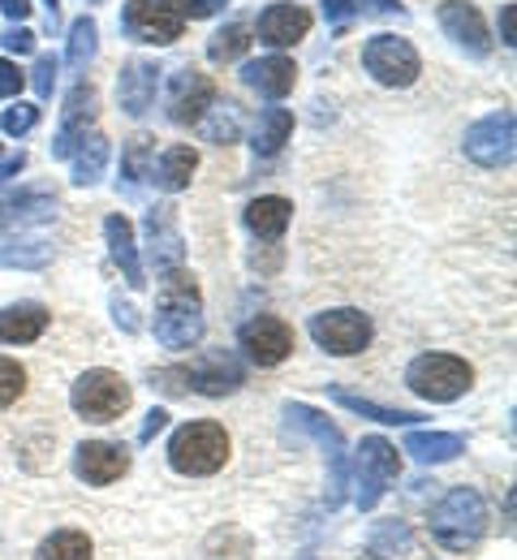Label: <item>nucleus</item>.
<instances>
[{
  "label": "nucleus",
  "mask_w": 517,
  "mask_h": 560,
  "mask_svg": "<svg viewBox=\"0 0 517 560\" xmlns=\"http://www.w3.org/2000/svg\"><path fill=\"white\" fill-rule=\"evenodd\" d=\"M134 401V388L121 371H108V366H91L82 371L70 388V406H74L78 419L86 422H117Z\"/></svg>",
  "instance_id": "obj_8"
},
{
  "label": "nucleus",
  "mask_w": 517,
  "mask_h": 560,
  "mask_svg": "<svg viewBox=\"0 0 517 560\" xmlns=\"http://www.w3.org/2000/svg\"><path fill=\"white\" fill-rule=\"evenodd\" d=\"M52 311L44 302H9L0 306V346H31L48 332Z\"/></svg>",
  "instance_id": "obj_23"
},
{
  "label": "nucleus",
  "mask_w": 517,
  "mask_h": 560,
  "mask_svg": "<svg viewBox=\"0 0 517 560\" xmlns=\"http://www.w3.org/2000/svg\"><path fill=\"white\" fill-rule=\"evenodd\" d=\"M151 160H155V142L148 135L126 142V151H121V186H126V195H139V186L148 182L151 173Z\"/></svg>",
  "instance_id": "obj_34"
},
{
  "label": "nucleus",
  "mask_w": 517,
  "mask_h": 560,
  "mask_svg": "<svg viewBox=\"0 0 517 560\" xmlns=\"http://www.w3.org/2000/svg\"><path fill=\"white\" fill-rule=\"evenodd\" d=\"M306 332H310V341L324 353L354 358V353H363L371 346L375 324H371V315H363L359 306H332V311H315L306 319Z\"/></svg>",
  "instance_id": "obj_9"
},
{
  "label": "nucleus",
  "mask_w": 517,
  "mask_h": 560,
  "mask_svg": "<svg viewBox=\"0 0 517 560\" xmlns=\"http://www.w3.org/2000/svg\"><path fill=\"white\" fill-rule=\"evenodd\" d=\"M164 427H168V410H151L148 422H143V431H139V444H151V440H155Z\"/></svg>",
  "instance_id": "obj_48"
},
{
  "label": "nucleus",
  "mask_w": 517,
  "mask_h": 560,
  "mask_svg": "<svg viewBox=\"0 0 517 560\" xmlns=\"http://www.w3.org/2000/svg\"><path fill=\"white\" fill-rule=\"evenodd\" d=\"M95 117H99V91L91 82H78L66 95V108H61V130L52 139V160H70V151L82 142V135L95 130Z\"/></svg>",
  "instance_id": "obj_17"
},
{
  "label": "nucleus",
  "mask_w": 517,
  "mask_h": 560,
  "mask_svg": "<svg viewBox=\"0 0 517 560\" xmlns=\"http://www.w3.org/2000/svg\"><path fill=\"white\" fill-rule=\"evenodd\" d=\"M242 82L250 91H259L263 100H285L297 82V66L290 57L272 52V57H259V61H246L242 66Z\"/></svg>",
  "instance_id": "obj_24"
},
{
  "label": "nucleus",
  "mask_w": 517,
  "mask_h": 560,
  "mask_svg": "<svg viewBox=\"0 0 517 560\" xmlns=\"http://www.w3.org/2000/svg\"><path fill=\"white\" fill-rule=\"evenodd\" d=\"M0 44H4V52L26 57V52H35V31H26V26H9V31L0 35Z\"/></svg>",
  "instance_id": "obj_42"
},
{
  "label": "nucleus",
  "mask_w": 517,
  "mask_h": 560,
  "mask_svg": "<svg viewBox=\"0 0 517 560\" xmlns=\"http://www.w3.org/2000/svg\"><path fill=\"white\" fill-rule=\"evenodd\" d=\"M406 388L419 401L453 406L474 388V366L466 358H457V353H419L406 366Z\"/></svg>",
  "instance_id": "obj_6"
},
{
  "label": "nucleus",
  "mask_w": 517,
  "mask_h": 560,
  "mask_svg": "<svg viewBox=\"0 0 517 560\" xmlns=\"http://www.w3.org/2000/svg\"><path fill=\"white\" fill-rule=\"evenodd\" d=\"M121 31H126L134 44H155V48H164V44L181 39L186 18L177 13L173 0H126V9H121Z\"/></svg>",
  "instance_id": "obj_12"
},
{
  "label": "nucleus",
  "mask_w": 517,
  "mask_h": 560,
  "mask_svg": "<svg viewBox=\"0 0 517 560\" xmlns=\"http://www.w3.org/2000/svg\"><path fill=\"white\" fill-rule=\"evenodd\" d=\"M281 419L290 431L315 440L328 457V509H341L345 495H350V453H345V431L328 419L324 410L306 406V401H285L281 406Z\"/></svg>",
  "instance_id": "obj_4"
},
{
  "label": "nucleus",
  "mask_w": 517,
  "mask_h": 560,
  "mask_svg": "<svg viewBox=\"0 0 517 560\" xmlns=\"http://www.w3.org/2000/svg\"><path fill=\"white\" fill-rule=\"evenodd\" d=\"M328 397L341 406V410H350V415H359V419H371V422H384V427H419V410H392V406H379V401H367V397H359V393H350V388H341V384H328Z\"/></svg>",
  "instance_id": "obj_28"
},
{
  "label": "nucleus",
  "mask_w": 517,
  "mask_h": 560,
  "mask_svg": "<svg viewBox=\"0 0 517 560\" xmlns=\"http://www.w3.org/2000/svg\"><path fill=\"white\" fill-rule=\"evenodd\" d=\"M414 548V535H410V526L406 522H379L375 530H371V552L375 557H388V552H410Z\"/></svg>",
  "instance_id": "obj_37"
},
{
  "label": "nucleus",
  "mask_w": 517,
  "mask_h": 560,
  "mask_svg": "<svg viewBox=\"0 0 517 560\" xmlns=\"http://www.w3.org/2000/svg\"><path fill=\"white\" fill-rule=\"evenodd\" d=\"M436 22H440L444 35H448L461 52H470L474 61H483V57L492 52L487 22H483V13H479L470 0H440V4H436Z\"/></svg>",
  "instance_id": "obj_15"
},
{
  "label": "nucleus",
  "mask_w": 517,
  "mask_h": 560,
  "mask_svg": "<svg viewBox=\"0 0 517 560\" xmlns=\"http://www.w3.org/2000/svg\"><path fill=\"white\" fill-rule=\"evenodd\" d=\"M290 220H294V203L281 199V195H259V199H250L246 211H242V224H246L255 237H263V242L285 237Z\"/></svg>",
  "instance_id": "obj_27"
},
{
  "label": "nucleus",
  "mask_w": 517,
  "mask_h": 560,
  "mask_svg": "<svg viewBox=\"0 0 517 560\" xmlns=\"http://www.w3.org/2000/svg\"><path fill=\"white\" fill-rule=\"evenodd\" d=\"M397 475H401V453H397V444H388L384 435H363L359 440V448H354V457H350V488H354V504L371 513L388 488L397 483Z\"/></svg>",
  "instance_id": "obj_7"
},
{
  "label": "nucleus",
  "mask_w": 517,
  "mask_h": 560,
  "mask_svg": "<svg viewBox=\"0 0 517 560\" xmlns=\"http://www.w3.org/2000/svg\"><path fill=\"white\" fill-rule=\"evenodd\" d=\"M294 560H319L315 552H302V557H294Z\"/></svg>",
  "instance_id": "obj_51"
},
{
  "label": "nucleus",
  "mask_w": 517,
  "mask_h": 560,
  "mask_svg": "<svg viewBox=\"0 0 517 560\" xmlns=\"http://www.w3.org/2000/svg\"><path fill=\"white\" fill-rule=\"evenodd\" d=\"M401 453H410L419 466H448L466 453V435L457 431H423V427H410Z\"/></svg>",
  "instance_id": "obj_25"
},
{
  "label": "nucleus",
  "mask_w": 517,
  "mask_h": 560,
  "mask_svg": "<svg viewBox=\"0 0 517 560\" xmlns=\"http://www.w3.org/2000/svg\"><path fill=\"white\" fill-rule=\"evenodd\" d=\"M151 388L164 393V397H186V393H199V397H228L246 384V366L233 350H208L199 353L195 362H177V366H160L148 375Z\"/></svg>",
  "instance_id": "obj_2"
},
{
  "label": "nucleus",
  "mask_w": 517,
  "mask_h": 560,
  "mask_svg": "<svg viewBox=\"0 0 517 560\" xmlns=\"http://www.w3.org/2000/svg\"><path fill=\"white\" fill-rule=\"evenodd\" d=\"M22 393H26V366L17 358H4L0 353V410H9Z\"/></svg>",
  "instance_id": "obj_39"
},
{
  "label": "nucleus",
  "mask_w": 517,
  "mask_h": 560,
  "mask_svg": "<svg viewBox=\"0 0 517 560\" xmlns=\"http://www.w3.org/2000/svg\"><path fill=\"white\" fill-rule=\"evenodd\" d=\"M255 35H259V44H263V48L285 52V48H294V44H302V39L310 35V13H306L302 4L277 0V4H268V9L259 13Z\"/></svg>",
  "instance_id": "obj_18"
},
{
  "label": "nucleus",
  "mask_w": 517,
  "mask_h": 560,
  "mask_svg": "<svg viewBox=\"0 0 517 560\" xmlns=\"http://www.w3.org/2000/svg\"><path fill=\"white\" fill-rule=\"evenodd\" d=\"M113 319H117V328H121V332H139L134 306H130V302H121V298H113Z\"/></svg>",
  "instance_id": "obj_46"
},
{
  "label": "nucleus",
  "mask_w": 517,
  "mask_h": 560,
  "mask_svg": "<svg viewBox=\"0 0 517 560\" xmlns=\"http://www.w3.org/2000/svg\"><path fill=\"white\" fill-rule=\"evenodd\" d=\"M39 126V104H13V108H4V117H0V130L9 135V139H26L31 130Z\"/></svg>",
  "instance_id": "obj_40"
},
{
  "label": "nucleus",
  "mask_w": 517,
  "mask_h": 560,
  "mask_svg": "<svg viewBox=\"0 0 517 560\" xmlns=\"http://www.w3.org/2000/svg\"><path fill=\"white\" fill-rule=\"evenodd\" d=\"M237 350L250 366L268 371V366H281L290 353H294V328L281 319V315H255L242 324L237 332Z\"/></svg>",
  "instance_id": "obj_13"
},
{
  "label": "nucleus",
  "mask_w": 517,
  "mask_h": 560,
  "mask_svg": "<svg viewBox=\"0 0 517 560\" xmlns=\"http://www.w3.org/2000/svg\"><path fill=\"white\" fill-rule=\"evenodd\" d=\"M104 242H108V255H113V264L121 268V277L130 289H143L148 284V272H143V259H139V237H134V224L121 215V211H113L108 220H104Z\"/></svg>",
  "instance_id": "obj_22"
},
{
  "label": "nucleus",
  "mask_w": 517,
  "mask_h": 560,
  "mask_svg": "<svg viewBox=\"0 0 517 560\" xmlns=\"http://www.w3.org/2000/svg\"><path fill=\"white\" fill-rule=\"evenodd\" d=\"M48 4V26H57V18H61V0H44Z\"/></svg>",
  "instance_id": "obj_50"
},
{
  "label": "nucleus",
  "mask_w": 517,
  "mask_h": 560,
  "mask_svg": "<svg viewBox=\"0 0 517 560\" xmlns=\"http://www.w3.org/2000/svg\"><path fill=\"white\" fill-rule=\"evenodd\" d=\"M294 139V113L290 108H263L259 121H255V135H250V147L259 160H272L281 155V147Z\"/></svg>",
  "instance_id": "obj_29"
},
{
  "label": "nucleus",
  "mask_w": 517,
  "mask_h": 560,
  "mask_svg": "<svg viewBox=\"0 0 517 560\" xmlns=\"http://www.w3.org/2000/svg\"><path fill=\"white\" fill-rule=\"evenodd\" d=\"M487 535V500L474 488H448L432 509V539L448 552H470Z\"/></svg>",
  "instance_id": "obj_5"
},
{
  "label": "nucleus",
  "mask_w": 517,
  "mask_h": 560,
  "mask_svg": "<svg viewBox=\"0 0 517 560\" xmlns=\"http://www.w3.org/2000/svg\"><path fill=\"white\" fill-rule=\"evenodd\" d=\"M195 173H199V151L190 142H173L151 160L148 182L164 195H181V190H190Z\"/></svg>",
  "instance_id": "obj_21"
},
{
  "label": "nucleus",
  "mask_w": 517,
  "mask_h": 560,
  "mask_svg": "<svg viewBox=\"0 0 517 560\" xmlns=\"http://www.w3.org/2000/svg\"><path fill=\"white\" fill-rule=\"evenodd\" d=\"M57 215V195L48 190H22L13 199H0V233H22L31 224H44Z\"/></svg>",
  "instance_id": "obj_26"
},
{
  "label": "nucleus",
  "mask_w": 517,
  "mask_h": 560,
  "mask_svg": "<svg viewBox=\"0 0 517 560\" xmlns=\"http://www.w3.org/2000/svg\"><path fill=\"white\" fill-rule=\"evenodd\" d=\"M363 70L388 86V91H401V86H414L419 73H423V61H419V48L401 35H371L363 44Z\"/></svg>",
  "instance_id": "obj_10"
},
{
  "label": "nucleus",
  "mask_w": 517,
  "mask_h": 560,
  "mask_svg": "<svg viewBox=\"0 0 517 560\" xmlns=\"http://www.w3.org/2000/svg\"><path fill=\"white\" fill-rule=\"evenodd\" d=\"M461 151H466V160H474L479 168H505V164H514V151H517L514 113L501 108V113L479 117V121L466 130Z\"/></svg>",
  "instance_id": "obj_11"
},
{
  "label": "nucleus",
  "mask_w": 517,
  "mask_h": 560,
  "mask_svg": "<svg viewBox=\"0 0 517 560\" xmlns=\"http://www.w3.org/2000/svg\"><path fill=\"white\" fill-rule=\"evenodd\" d=\"M86 4H99V0H86Z\"/></svg>",
  "instance_id": "obj_53"
},
{
  "label": "nucleus",
  "mask_w": 517,
  "mask_h": 560,
  "mask_svg": "<svg viewBox=\"0 0 517 560\" xmlns=\"http://www.w3.org/2000/svg\"><path fill=\"white\" fill-rule=\"evenodd\" d=\"M160 66L148 57H130L121 73H117V104L126 117H148V108L155 104V91H160Z\"/></svg>",
  "instance_id": "obj_20"
},
{
  "label": "nucleus",
  "mask_w": 517,
  "mask_h": 560,
  "mask_svg": "<svg viewBox=\"0 0 517 560\" xmlns=\"http://www.w3.org/2000/svg\"><path fill=\"white\" fill-rule=\"evenodd\" d=\"M95 52H99V26H95L91 13H82V18L70 22V35H66V61H70L74 70H86V66L95 61Z\"/></svg>",
  "instance_id": "obj_33"
},
{
  "label": "nucleus",
  "mask_w": 517,
  "mask_h": 560,
  "mask_svg": "<svg viewBox=\"0 0 517 560\" xmlns=\"http://www.w3.org/2000/svg\"><path fill=\"white\" fill-rule=\"evenodd\" d=\"M22 86H26V73L17 70L9 57H0V100H13Z\"/></svg>",
  "instance_id": "obj_43"
},
{
  "label": "nucleus",
  "mask_w": 517,
  "mask_h": 560,
  "mask_svg": "<svg viewBox=\"0 0 517 560\" xmlns=\"http://www.w3.org/2000/svg\"><path fill=\"white\" fill-rule=\"evenodd\" d=\"M57 73H61V57H52V52H39V57H35L31 86H35L39 100H52V91H57Z\"/></svg>",
  "instance_id": "obj_41"
},
{
  "label": "nucleus",
  "mask_w": 517,
  "mask_h": 560,
  "mask_svg": "<svg viewBox=\"0 0 517 560\" xmlns=\"http://www.w3.org/2000/svg\"><path fill=\"white\" fill-rule=\"evenodd\" d=\"M52 259V246L44 242H4L0 246V268H44Z\"/></svg>",
  "instance_id": "obj_38"
},
{
  "label": "nucleus",
  "mask_w": 517,
  "mask_h": 560,
  "mask_svg": "<svg viewBox=\"0 0 517 560\" xmlns=\"http://www.w3.org/2000/svg\"><path fill=\"white\" fill-rule=\"evenodd\" d=\"M151 332L164 350H195L208 332V319H203V293H199V280L186 268H173L160 277V298H155V319H151Z\"/></svg>",
  "instance_id": "obj_1"
},
{
  "label": "nucleus",
  "mask_w": 517,
  "mask_h": 560,
  "mask_svg": "<svg viewBox=\"0 0 517 560\" xmlns=\"http://www.w3.org/2000/svg\"><path fill=\"white\" fill-rule=\"evenodd\" d=\"M70 168H74V186H95L108 168V139L99 130L82 135V142L70 151Z\"/></svg>",
  "instance_id": "obj_30"
},
{
  "label": "nucleus",
  "mask_w": 517,
  "mask_h": 560,
  "mask_svg": "<svg viewBox=\"0 0 517 560\" xmlns=\"http://www.w3.org/2000/svg\"><path fill=\"white\" fill-rule=\"evenodd\" d=\"M35 560H95V544H91L86 530L61 526V530H52V535L35 548Z\"/></svg>",
  "instance_id": "obj_32"
},
{
  "label": "nucleus",
  "mask_w": 517,
  "mask_h": 560,
  "mask_svg": "<svg viewBox=\"0 0 517 560\" xmlns=\"http://www.w3.org/2000/svg\"><path fill=\"white\" fill-rule=\"evenodd\" d=\"M371 560H388V557H375V552H371Z\"/></svg>",
  "instance_id": "obj_52"
},
{
  "label": "nucleus",
  "mask_w": 517,
  "mask_h": 560,
  "mask_svg": "<svg viewBox=\"0 0 517 560\" xmlns=\"http://www.w3.org/2000/svg\"><path fill=\"white\" fill-rule=\"evenodd\" d=\"M148 264L155 268V277H164V272L186 264V242H181L177 215H173L168 203L148 211Z\"/></svg>",
  "instance_id": "obj_19"
},
{
  "label": "nucleus",
  "mask_w": 517,
  "mask_h": 560,
  "mask_svg": "<svg viewBox=\"0 0 517 560\" xmlns=\"http://www.w3.org/2000/svg\"><path fill=\"white\" fill-rule=\"evenodd\" d=\"M0 13H4L13 26H17L22 18H31V0H0Z\"/></svg>",
  "instance_id": "obj_49"
},
{
  "label": "nucleus",
  "mask_w": 517,
  "mask_h": 560,
  "mask_svg": "<svg viewBox=\"0 0 517 560\" xmlns=\"http://www.w3.org/2000/svg\"><path fill=\"white\" fill-rule=\"evenodd\" d=\"M168 466L181 475V479H208L228 466L233 457V440L221 422L212 419H195L181 422L173 435H168Z\"/></svg>",
  "instance_id": "obj_3"
},
{
  "label": "nucleus",
  "mask_w": 517,
  "mask_h": 560,
  "mask_svg": "<svg viewBox=\"0 0 517 560\" xmlns=\"http://www.w3.org/2000/svg\"><path fill=\"white\" fill-rule=\"evenodd\" d=\"M173 4H177V13H181V18H195V22H199V18L221 13L228 0H173Z\"/></svg>",
  "instance_id": "obj_44"
},
{
  "label": "nucleus",
  "mask_w": 517,
  "mask_h": 560,
  "mask_svg": "<svg viewBox=\"0 0 517 560\" xmlns=\"http://www.w3.org/2000/svg\"><path fill=\"white\" fill-rule=\"evenodd\" d=\"M74 475L86 488H113L130 475V448L113 440H86L74 448Z\"/></svg>",
  "instance_id": "obj_14"
},
{
  "label": "nucleus",
  "mask_w": 517,
  "mask_h": 560,
  "mask_svg": "<svg viewBox=\"0 0 517 560\" xmlns=\"http://www.w3.org/2000/svg\"><path fill=\"white\" fill-rule=\"evenodd\" d=\"M246 48H250V26H246V22H228V26H221V31L208 39V57H212L216 66L237 61Z\"/></svg>",
  "instance_id": "obj_35"
},
{
  "label": "nucleus",
  "mask_w": 517,
  "mask_h": 560,
  "mask_svg": "<svg viewBox=\"0 0 517 560\" xmlns=\"http://www.w3.org/2000/svg\"><path fill=\"white\" fill-rule=\"evenodd\" d=\"M212 104H216V82L208 73L177 70L168 78V121L173 126H199Z\"/></svg>",
  "instance_id": "obj_16"
},
{
  "label": "nucleus",
  "mask_w": 517,
  "mask_h": 560,
  "mask_svg": "<svg viewBox=\"0 0 517 560\" xmlns=\"http://www.w3.org/2000/svg\"><path fill=\"white\" fill-rule=\"evenodd\" d=\"M22 168H26V151H9V155H0V186L13 182Z\"/></svg>",
  "instance_id": "obj_47"
},
{
  "label": "nucleus",
  "mask_w": 517,
  "mask_h": 560,
  "mask_svg": "<svg viewBox=\"0 0 517 560\" xmlns=\"http://www.w3.org/2000/svg\"><path fill=\"white\" fill-rule=\"evenodd\" d=\"M363 13H379V18H406L401 0H324V18L332 31H345L354 18Z\"/></svg>",
  "instance_id": "obj_31"
},
{
  "label": "nucleus",
  "mask_w": 517,
  "mask_h": 560,
  "mask_svg": "<svg viewBox=\"0 0 517 560\" xmlns=\"http://www.w3.org/2000/svg\"><path fill=\"white\" fill-rule=\"evenodd\" d=\"M514 26H517V4L509 0V4H501V44H505V48H514L517 44Z\"/></svg>",
  "instance_id": "obj_45"
},
{
  "label": "nucleus",
  "mask_w": 517,
  "mask_h": 560,
  "mask_svg": "<svg viewBox=\"0 0 517 560\" xmlns=\"http://www.w3.org/2000/svg\"><path fill=\"white\" fill-rule=\"evenodd\" d=\"M199 130H203V139L221 142V147L237 142V135H242V126H237V108H233V104H212V108L203 113Z\"/></svg>",
  "instance_id": "obj_36"
}]
</instances>
